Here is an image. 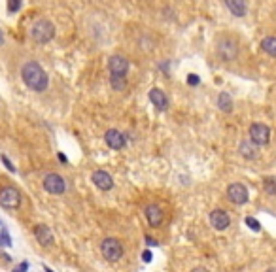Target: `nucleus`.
Wrapping results in <instances>:
<instances>
[{
    "label": "nucleus",
    "instance_id": "f257e3e1",
    "mask_svg": "<svg viewBox=\"0 0 276 272\" xmlns=\"http://www.w3.org/2000/svg\"><path fill=\"white\" fill-rule=\"evenodd\" d=\"M21 78H23L25 85L36 93H42L48 87V74L44 72V68L36 61L25 63L23 68H21Z\"/></svg>",
    "mask_w": 276,
    "mask_h": 272
},
{
    "label": "nucleus",
    "instance_id": "f03ea898",
    "mask_svg": "<svg viewBox=\"0 0 276 272\" xmlns=\"http://www.w3.org/2000/svg\"><path fill=\"white\" fill-rule=\"evenodd\" d=\"M31 38L40 46L48 44L55 38V25L49 19H38L31 29Z\"/></svg>",
    "mask_w": 276,
    "mask_h": 272
},
{
    "label": "nucleus",
    "instance_id": "7ed1b4c3",
    "mask_svg": "<svg viewBox=\"0 0 276 272\" xmlns=\"http://www.w3.org/2000/svg\"><path fill=\"white\" fill-rule=\"evenodd\" d=\"M216 53L223 63H233L238 57V44L229 36L219 38L218 44H216Z\"/></svg>",
    "mask_w": 276,
    "mask_h": 272
},
{
    "label": "nucleus",
    "instance_id": "20e7f679",
    "mask_svg": "<svg viewBox=\"0 0 276 272\" xmlns=\"http://www.w3.org/2000/svg\"><path fill=\"white\" fill-rule=\"evenodd\" d=\"M100 249H102V255H104L110 263H115V261H119V259L123 257L121 242L115 240V238H106L104 242H102Z\"/></svg>",
    "mask_w": 276,
    "mask_h": 272
},
{
    "label": "nucleus",
    "instance_id": "39448f33",
    "mask_svg": "<svg viewBox=\"0 0 276 272\" xmlns=\"http://www.w3.org/2000/svg\"><path fill=\"white\" fill-rule=\"evenodd\" d=\"M44 189L51 193V195H61L66 189V181L63 176H59L55 172H49L44 176Z\"/></svg>",
    "mask_w": 276,
    "mask_h": 272
},
{
    "label": "nucleus",
    "instance_id": "423d86ee",
    "mask_svg": "<svg viewBox=\"0 0 276 272\" xmlns=\"http://www.w3.org/2000/svg\"><path fill=\"white\" fill-rule=\"evenodd\" d=\"M250 140L255 146H267L270 142V129L263 123H253L250 127Z\"/></svg>",
    "mask_w": 276,
    "mask_h": 272
},
{
    "label": "nucleus",
    "instance_id": "0eeeda50",
    "mask_svg": "<svg viewBox=\"0 0 276 272\" xmlns=\"http://www.w3.org/2000/svg\"><path fill=\"white\" fill-rule=\"evenodd\" d=\"M21 204V193L16 189V187H4L0 189V206L10 208L14 210Z\"/></svg>",
    "mask_w": 276,
    "mask_h": 272
},
{
    "label": "nucleus",
    "instance_id": "6e6552de",
    "mask_svg": "<svg viewBox=\"0 0 276 272\" xmlns=\"http://www.w3.org/2000/svg\"><path fill=\"white\" fill-rule=\"evenodd\" d=\"M227 198L233 202V204H246L248 202V198H250V195H248V189H246V185H242V183H231L227 187Z\"/></svg>",
    "mask_w": 276,
    "mask_h": 272
},
{
    "label": "nucleus",
    "instance_id": "1a4fd4ad",
    "mask_svg": "<svg viewBox=\"0 0 276 272\" xmlns=\"http://www.w3.org/2000/svg\"><path fill=\"white\" fill-rule=\"evenodd\" d=\"M108 70H110V74L127 76V72H129V61L123 55H112L110 61H108Z\"/></svg>",
    "mask_w": 276,
    "mask_h": 272
},
{
    "label": "nucleus",
    "instance_id": "9d476101",
    "mask_svg": "<svg viewBox=\"0 0 276 272\" xmlns=\"http://www.w3.org/2000/svg\"><path fill=\"white\" fill-rule=\"evenodd\" d=\"M210 223L216 231H225L231 225V217L223 210H214V212H210Z\"/></svg>",
    "mask_w": 276,
    "mask_h": 272
},
{
    "label": "nucleus",
    "instance_id": "9b49d317",
    "mask_svg": "<svg viewBox=\"0 0 276 272\" xmlns=\"http://www.w3.org/2000/svg\"><path fill=\"white\" fill-rule=\"evenodd\" d=\"M104 140H106V144H108V146H110L112 149H123V148H125V144H127V140H125V134H123V132H119V131H115V129L106 131Z\"/></svg>",
    "mask_w": 276,
    "mask_h": 272
},
{
    "label": "nucleus",
    "instance_id": "f8f14e48",
    "mask_svg": "<svg viewBox=\"0 0 276 272\" xmlns=\"http://www.w3.org/2000/svg\"><path fill=\"white\" fill-rule=\"evenodd\" d=\"M93 183L97 185L100 191H110L114 187V180H112V176L104 170H97V172H93Z\"/></svg>",
    "mask_w": 276,
    "mask_h": 272
},
{
    "label": "nucleus",
    "instance_id": "ddd939ff",
    "mask_svg": "<svg viewBox=\"0 0 276 272\" xmlns=\"http://www.w3.org/2000/svg\"><path fill=\"white\" fill-rule=\"evenodd\" d=\"M150 102H152L157 110H161V112L169 108V99H167V95H165L161 89H157V87L150 91Z\"/></svg>",
    "mask_w": 276,
    "mask_h": 272
},
{
    "label": "nucleus",
    "instance_id": "4468645a",
    "mask_svg": "<svg viewBox=\"0 0 276 272\" xmlns=\"http://www.w3.org/2000/svg\"><path fill=\"white\" fill-rule=\"evenodd\" d=\"M34 236H36V240L40 242L42 246H51V242H53V234H51L49 227H46V225H36L34 227Z\"/></svg>",
    "mask_w": 276,
    "mask_h": 272
},
{
    "label": "nucleus",
    "instance_id": "2eb2a0df",
    "mask_svg": "<svg viewBox=\"0 0 276 272\" xmlns=\"http://www.w3.org/2000/svg\"><path fill=\"white\" fill-rule=\"evenodd\" d=\"M146 217H148V221H150L152 227H159V225L163 223L161 208L157 206V204H150V206L146 208Z\"/></svg>",
    "mask_w": 276,
    "mask_h": 272
},
{
    "label": "nucleus",
    "instance_id": "dca6fc26",
    "mask_svg": "<svg viewBox=\"0 0 276 272\" xmlns=\"http://www.w3.org/2000/svg\"><path fill=\"white\" fill-rule=\"evenodd\" d=\"M225 6L229 8V12L236 17H244L246 16V0H225Z\"/></svg>",
    "mask_w": 276,
    "mask_h": 272
},
{
    "label": "nucleus",
    "instance_id": "f3484780",
    "mask_svg": "<svg viewBox=\"0 0 276 272\" xmlns=\"http://www.w3.org/2000/svg\"><path fill=\"white\" fill-rule=\"evenodd\" d=\"M238 151H240V155H242L244 159H250V161L257 157V146H255L252 140H250V142H248V140L240 142V146H238Z\"/></svg>",
    "mask_w": 276,
    "mask_h": 272
},
{
    "label": "nucleus",
    "instance_id": "a211bd4d",
    "mask_svg": "<svg viewBox=\"0 0 276 272\" xmlns=\"http://www.w3.org/2000/svg\"><path fill=\"white\" fill-rule=\"evenodd\" d=\"M218 108L221 110V112H225V114H229V112H233V99H231V95L229 93H219L218 97Z\"/></svg>",
    "mask_w": 276,
    "mask_h": 272
},
{
    "label": "nucleus",
    "instance_id": "6ab92c4d",
    "mask_svg": "<svg viewBox=\"0 0 276 272\" xmlns=\"http://www.w3.org/2000/svg\"><path fill=\"white\" fill-rule=\"evenodd\" d=\"M261 50L265 51L267 55L276 59V38L274 36H267V38H263V42H261Z\"/></svg>",
    "mask_w": 276,
    "mask_h": 272
},
{
    "label": "nucleus",
    "instance_id": "aec40b11",
    "mask_svg": "<svg viewBox=\"0 0 276 272\" xmlns=\"http://www.w3.org/2000/svg\"><path fill=\"white\" fill-rule=\"evenodd\" d=\"M110 85H112V89L119 93V91L127 89V80H125V76L110 74Z\"/></svg>",
    "mask_w": 276,
    "mask_h": 272
},
{
    "label": "nucleus",
    "instance_id": "412c9836",
    "mask_svg": "<svg viewBox=\"0 0 276 272\" xmlns=\"http://www.w3.org/2000/svg\"><path fill=\"white\" fill-rule=\"evenodd\" d=\"M263 189H265L267 195L276 197V178H265L263 180Z\"/></svg>",
    "mask_w": 276,
    "mask_h": 272
},
{
    "label": "nucleus",
    "instance_id": "4be33fe9",
    "mask_svg": "<svg viewBox=\"0 0 276 272\" xmlns=\"http://www.w3.org/2000/svg\"><path fill=\"white\" fill-rule=\"evenodd\" d=\"M246 225H248L252 231H259L261 229L259 221H257V219H253V217H246Z\"/></svg>",
    "mask_w": 276,
    "mask_h": 272
},
{
    "label": "nucleus",
    "instance_id": "5701e85b",
    "mask_svg": "<svg viewBox=\"0 0 276 272\" xmlns=\"http://www.w3.org/2000/svg\"><path fill=\"white\" fill-rule=\"evenodd\" d=\"M19 8H21V0H8V12L10 14L17 12Z\"/></svg>",
    "mask_w": 276,
    "mask_h": 272
},
{
    "label": "nucleus",
    "instance_id": "b1692460",
    "mask_svg": "<svg viewBox=\"0 0 276 272\" xmlns=\"http://www.w3.org/2000/svg\"><path fill=\"white\" fill-rule=\"evenodd\" d=\"M0 159H2V163H4V166H6V168H8L10 172H16V166L12 165V163H10V159L6 155H2L0 157Z\"/></svg>",
    "mask_w": 276,
    "mask_h": 272
},
{
    "label": "nucleus",
    "instance_id": "393cba45",
    "mask_svg": "<svg viewBox=\"0 0 276 272\" xmlns=\"http://www.w3.org/2000/svg\"><path fill=\"white\" fill-rule=\"evenodd\" d=\"M199 82H201V80H199V76L197 74L187 76V83H189V85H199Z\"/></svg>",
    "mask_w": 276,
    "mask_h": 272
},
{
    "label": "nucleus",
    "instance_id": "a878e982",
    "mask_svg": "<svg viewBox=\"0 0 276 272\" xmlns=\"http://www.w3.org/2000/svg\"><path fill=\"white\" fill-rule=\"evenodd\" d=\"M27 270H29V263L27 261H23L17 268H14V272H27Z\"/></svg>",
    "mask_w": 276,
    "mask_h": 272
},
{
    "label": "nucleus",
    "instance_id": "bb28decb",
    "mask_svg": "<svg viewBox=\"0 0 276 272\" xmlns=\"http://www.w3.org/2000/svg\"><path fill=\"white\" fill-rule=\"evenodd\" d=\"M152 253H150V251H144V261H146V263H150V261H152Z\"/></svg>",
    "mask_w": 276,
    "mask_h": 272
},
{
    "label": "nucleus",
    "instance_id": "cd10ccee",
    "mask_svg": "<svg viewBox=\"0 0 276 272\" xmlns=\"http://www.w3.org/2000/svg\"><path fill=\"white\" fill-rule=\"evenodd\" d=\"M191 272H208L206 268H203V266H197V268H193Z\"/></svg>",
    "mask_w": 276,
    "mask_h": 272
},
{
    "label": "nucleus",
    "instance_id": "c85d7f7f",
    "mask_svg": "<svg viewBox=\"0 0 276 272\" xmlns=\"http://www.w3.org/2000/svg\"><path fill=\"white\" fill-rule=\"evenodd\" d=\"M146 242H148V244H150V246H155V244H157V242H155L154 238H150V236H148V238H146Z\"/></svg>",
    "mask_w": 276,
    "mask_h": 272
},
{
    "label": "nucleus",
    "instance_id": "c756f323",
    "mask_svg": "<svg viewBox=\"0 0 276 272\" xmlns=\"http://www.w3.org/2000/svg\"><path fill=\"white\" fill-rule=\"evenodd\" d=\"M59 159H61L63 163H66V155H65V153H59Z\"/></svg>",
    "mask_w": 276,
    "mask_h": 272
},
{
    "label": "nucleus",
    "instance_id": "7c9ffc66",
    "mask_svg": "<svg viewBox=\"0 0 276 272\" xmlns=\"http://www.w3.org/2000/svg\"><path fill=\"white\" fill-rule=\"evenodd\" d=\"M46 272H53V270H49V268H46Z\"/></svg>",
    "mask_w": 276,
    "mask_h": 272
},
{
    "label": "nucleus",
    "instance_id": "2f4dec72",
    "mask_svg": "<svg viewBox=\"0 0 276 272\" xmlns=\"http://www.w3.org/2000/svg\"><path fill=\"white\" fill-rule=\"evenodd\" d=\"M268 272H276V270H268Z\"/></svg>",
    "mask_w": 276,
    "mask_h": 272
}]
</instances>
